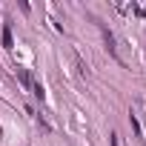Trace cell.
<instances>
[{"label":"cell","instance_id":"2","mask_svg":"<svg viewBox=\"0 0 146 146\" xmlns=\"http://www.w3.org/2000/svg\"><path fill=\"white\" fill-rule=\"evenodd\" d=\"M17 78H20V83H23L26 89H32V78H29V72H26V69H17Z\"/></svg>","mask_w":146,"mask_h":146},{"label":"cell","instance_id":"5","mask_svg":"<svg viewBox=\"0 0 146 146\" xmlns=\"http://www.w3.org/2000/svg\"><path fill=\"white\" fill-rule=\"evenodd\" d=\"M112 146H117V135H112Z\"/></svg>","mask_w":146,"mask_h":146},{"label":"cell","instance_id":"3","mask_svg":"<svg viewBox=\"0 0 146 146\" xmlns=\"http://www.w3.org/2000/svg\"><path fill=\"white\" fill-rule=\"evenodd\" d=\"M3 46H6V49H12V46H15V40H12V29H9V26L3 29Z\"/></svg>","mask_w":146,"mask_h":146},{"label":"cell","instance_id":"1","mask_svg":"<svg viewBox=\"0 0 146 146\" xmlns=\"http://www.w3.org/2000/svg\"><path fill=\"white\" fill-rule=\"evenodd\" d=\"M103 37H106V49H109V54H112V57H117V49H115V37H112V32H109V29H103Z\"/></svg>","mask_w":146,"mask_h":146},{"label":"cell","instance_id":"4","mask_svg":"<svg viewBox=\"0 0 146 146\" xmlns=\"http://www.w3.org/2000/svg\"><path fill=\"white\" fill-rule=\"evenodd\" d=\"M129 123H132V129H135V135H137V137L143 140V132H140V123H137V117H135V115H129Z\"/></svg>","mask_w":146,"mask_h":146}]
</instances>
